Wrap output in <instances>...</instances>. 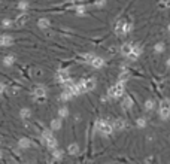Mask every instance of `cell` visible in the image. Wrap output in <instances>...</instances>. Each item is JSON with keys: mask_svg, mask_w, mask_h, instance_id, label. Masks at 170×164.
<instances>
[{"mask_svg": "<svg viewBox=\"0 0 170 164\" xmlns=\"http://www.w3.org/2000/svg\"><path fill=\"white\" fill-rule=\"evenodd\" d=\"M124 92H126V82L118 81L115 85H112L108 90V96L110 99H121V97L124 96Z\"/></svg>", "mask_w": 170, "mask_h": 164, "instance_id": "6da1fadb", "label": "cell"}, {"mask_svg": "<svg viewBox=\"0 0 170 164\" xmlns=\"http://www.w3.org/2000/svg\"><path fill=\"white\" fill-rule=\"evenodd\" d=\"M133 30V24L126 19H119L115 26V34L116 36H124V34H128L130 32Z\"/></svg>", "mask_w": 170, "mask_h": 164, "instance_id": "7a4b0ae2", "label": "cell"}, {"mask_svg": "<svg viewBox=\"0 0 170 164\" xmlns=\"http://www.w3.org/2000/svg\"><path fill=\"white\" fill-rule=\"evenodd\" d=\"M95 127H97V131H99L100 134H103V136H110L113 133L112 124L109 121H106V120H99L95 122Z\"/></svg>", "mask_w": 170, "mask_h": 164, "instance_id": "3957f363", "label": "cell"}, {"mask_svg": "<svg viewBox=\"0 0 170 164\" xmlns=\"http://www.w3.org/2000/svg\"><path fill=\"white\" fill-rule=\"evenodd\" d=\"M158 113L161 116V120H167L169 116H170V106H169V100H163L160 107H158Z\"/></svg>", "mask_w": 170, "mask_h": 164, "instance_id": "277c9868", "label": "cell"}, {"mask_svg": "<svg viewBox=\"0 0 170 164\" xmlns=\"http://www.w3.org/2000/svg\"><path fill=\"white\" fill-rule=\"evenodd\" d=\"M88 64H90L91 67H94V69H102V67L105 66V58H103V57H99V55H94V57L88 61Z\"/></svg>", "mask_w": 170, "mask_h": 164, "instance_id": "5b68a950", "label": "cell"}, {"mask_svg": "<svg viewBox=\"0 0 170 164\" xmlns=\"http://www.w3.org/2000/svg\"><path fill=\"white\" fill-rule=\"evenodd\" d=\"M33 96H34V99H37V100H43V99L46 97V88L42 87V85H37V87L33 90Z\"/></svg>", "mask_w": 170, "mask_h": 164, "instance_id": "8992f818", "label": "cell"}, {"mask_svg": "<svg viewBox=\"0 0 170 164\" xmlns=\"http://www.w3.org/2000/svg\"><path fill=\"white\" fill-rule=\"evenodd\" d=\"M140 54H142V48L137 45V43H133V48H131V51L128 52V58L130 60H137L139 57H140Z\"/></svg>", "mask_w": 170, "mask_h": 164, "instance_id": "52a82bcc", "label": "cell"}, {"mask_svg": "<svg viewBox=\"0 0 170 164\" xmlns=\"http://www.w3.org/2000/svg\"><path fill=\"white\" fill-rule=\"evenodd\" d=\"M57 81H58L60 84H67V82L70 81V75H69L67 70H64V69L58 70V73H57Z\"/></svg>", "mask_w": 170, "mask_h": 164, "instance_id": "ba28073f", "label": "cell"}, {"mask_svg": "<svg viewBox=\"0 0 170 164\" xmlns=\"http://www.w3.org/2000/svg\"><path fill=\"white\" fill-rule=\"evenodd\" d=\"M81 82H82V87H84V90H85V92H87V91H93V90L95 88V79H94V78H88V79H82Z\"/></svg>", "mask_w": 170, "mask_h": 164, "instance_id": "9c48e42d", "label": "cell"}, {"mask_svg": "<svg viewBox=\"0 0 170 164\" xmlns=\"http://www.w3.org/2000/svg\"><path fill=\"white\" fill-rule=\"evenodd\" d=\"M112 127H113V130L121 131V130H124V128L127 127V122H126V120H123V118H116V120L112 122Z\"/></svg>", "mask_w": 170, "mask_h": 164, "instance_id": "30bf717a", "label": "cell"}, {"mask_svg": "<svg viewBox=\"0 0 170 164\" xmlns=\"http://www.w3.org/2000/svg\"><path fill=\"white\" fill-rule=\"evenodd\" d=\"M14 42V37L9 34H0V46H11Z\"/></svg>", "mask_w": 170, "mask_h": 164, "instance_id": "8fae6325", "label": "cell"}, {"mask_svg": "<svg viewBox=\"0 0 170 164\" xmlns=\"http://www.w3.org/2000/svg\"><path fill=\"white\" fill-rule=\"evenodd\" d=\"M121 106H123V109H130L133 106V100L130 96H123V103H121Z\"/></svg>", "mask_w": 170, "mask_h": 164, "instance_id": "7c38bea8", "label": "cell"}, {"mask_svg": "<svg viewBox=\"0 0 170 164\" xmlns=\"http://www.w3.org/2000/svg\"><path fill=\"white\" fill-rule=\"evenodd\" d=\"M67 152H69L70 155H78V154H79V145H78V143H70V145L67 146Z\"/></svg>", "mask_w": 170, "mask_h": 164, "instance_id": "4fadbf2b", "label": "cell"}, {"mask_svg": "<svg viewBox=\"0 0 170 164\" xmlns=\"http://www.w3.org/2000/svg\"><path fill=\"white\" fill-rule=\"evenodd\" d=\"M45 143H46L48 149H55V148H57V139H55L54 136H51L49 139L45 140Z\"/></svg>", "mask_w": 170, "mask_h": 164, "instance_id": "5bb4252c", "label": "cell"}, {"mask_svg": "<svg viewBox=\"0 0 170 164\" xmlns=\"http://www.w3.org/2000/svg\"><path fill=\"white\" fill-rule=\"evenodd\" d=\"M131 48H133V43L131 42H127V43H124L123 46H121V54H123V55H128V52L131 51Z\"/></svg>", "mask_w": 170, "mask_h": 164, "instance_id": "9a60e30c", "label": "cell"}, {"mask_svg": "<svg viewBox=\"0 0 170 164\" xmlns=\"http://www.w3.org/2000/svg\"><path fill=\"white\" fill-rule=\"evenodd\" d=\"M18 145H19V148H22V149H27V148H30V140L27 139V137H21L19 140H18Z\"/></svg>", "mask_w": 170, "mask_h": 164, "instance_id": "2e32d148", "label": "cell"}, {"mask_svg": "<svg viewBox=\"0 0 170 164\" xmlns=\"http://www.w3.org/2000/svg\"><path fill=\"white\" fill-rule=\"evenodd\" d=\"M49 26H51V21L46 19V18H40V19L37 21V27H39V29H48Z\"/></svg>", "mask_w": 170, "mask_h": 164, "instance_id": "e0dca14e", "label": "cell"}, {"mask_svg": "<svg viewBox=\"0 0 170 164\" xmlns=\"http://www.w3.org/2000/svg\"><path fill=\"white\" fill-rule=\"evenodd\" d=\"M19 116L22 120H29L30 116H32V110L29 109V107H22L21 110H19Z\"/></svg>", "mask_w": 170, "mask_h": 164, "instance_id": "ac0fdd59", "label": "cell"}, {"mask_svg": "<svg viewBox=\"0 0 170 164\" xmlns=\"http://www.w3.org/2000/svg\"><path fill=\"white\" fill-rule=\"evenodd\" d=\"M49 128H51V130H60V128H61V118L52 120L51 124H49Z\"/></svg>", "mask_w": 170, "mask_h": 164, "instance_id": "d6986e66", "label": "cell"}, {"mask_svg": "<svg viewBox=\"0 0 170 164\" xmlns=\"http://www.w3.org/2000/svg\"><path fill=\"white\" fill-rule=\"evenodd\" d=\"M14 63H15V55L9 54V55L3 57V64H5V66H12Z\"/></svg>", "mask_w": 170, "mask_h": 164, "instance_id": "ffe728a7", "label": "cell"}, {"mask_svg": "<svg viewBox=\"0 0 170 164\" xmlns=\"http://www.w3.org/2000/svg\"><path fill=\"white\" fill-rule=\"evenodd\" d=\"M128 78H130V72H128L127 69H123V72L119 73V81L126 82V81H128Z\"/></svg>", "mask_w": 170, "mask_h": 164, "instance_id": "44dd1931", "label": "cell"}, {"mask_svg": "<svg viewBox=\"0 0 170 164\" xmlns=\"http://www.w3.org/2000/svg\"><path fill=\"white\" fill-rule=\"evenodd\" d=\"M72 97H73V94H72V92L69 91V90H66L63 94L60 96V100H63V102H66V100H70Z\"/></svg>", "mask_w": 170, "mask_h": 164, "instance_id": "7402d4cb", "label": "cell"}, {"mask_svg": "<svg viewBox=\"0 0 170 164\" xmlns=\"http://www.w3.org/2000/svg\"><path fill=\"white\" fill-rule=\"evenodd\" d=\"M51 136H54L51 128H46V130H43V131H42V140H43V142H45L46 139H49Z\"/></svg>", "mask_w": 170, "mask_h": 164, "instance_id": "603a6c76", "label": "cell"}, {"mask_svg": "<svg viewBox=\"0 0 170 164\" xmlns=\"http://www.w3.org/2000/svg\"><path fill=\"white\" fill-rule=\"evenodd\" d=\"M58 115H60V118H66V116L69 115V109H67L66 106L60 107V110H58Z\"/></svg>", "mask_w": 170, "mask_h": 164, "instance_id": "cb8c5ba5", "label": "cell"}, {"mask_svg": "<svg viewBox=\"0 0 170 164\" xmlns=\"http://www.w3.org/2000/svg\"><path fill=\"white\" fill-rule=\"evenodd\" d=\"M26 19H27V15H19L18 18H16V22H15V24H18V26H22L24 24V22H26Z\"/></svg>", "mask_w": 170, "mask_h": 164, "instance_id": "d4e9b609", "label": "cell"}, {"mask_svg": "<svg viewBox=\"0 0 170 164\" xmlns=\"http://www.w3.org/2000/svg\"><path fill=\"white\" fill-rule=\"evenodd\" d=\"M154 106H155V102H154V100H148L146 103H145V109H146V110H152Z\"/></svg>", "mask_w": 170, "mask_h": 164, "instance_id": "484cf974", "label": "cell"}, {"mask_svg": "<svg viewBox=\"0 0 170 164\" xmlns=\"http://www.w3.org/2000/svg\"><path fill=\"white\" fill-rule=\"evenodd\" d=\"M136 124H137L139 128H143V127H146V120H145V118H139Z\"/></svg>", "mask_w": 170, "mask_h": 164, "instance_id": "4316f807", "label": "cell"}, {"mask_svg": "<svg viewBox=\"0 0 170 164\" xmlns=\"http://www.w3.org/2000/svg\"><path fill=\"white\" fill-rule=\"evenodd\" d=\"M52 151H54L52 155H54L55 160H61V158H63V152H61V151H58V149H52Z\"/></svg>", "mask_w": 170, "mask_h": 164, "instance_id": "83f0119b", "label": "cell"}, {"mask_svg": "<svg viewBox=\"0 0 170 164\" xmlns=\"http://www.w3.org/2000/svg\"><path fill=\"white\" fill-rule=\"evenodd\" d=\"M29 8V3L26 2V0H22V2H19V5H18V9H21V11H26Z\"/></svg>", "mask_w": 170, "mask_h": 164, "instance_id": "f1b7e54d", "label": "cell"}, {"mask_svg": "<svg viewBox=\"0 0 170 164\" xmlns=\"http://www.w3.org/2000/svg\"><path fill=\"white\" fill-rule=\"evenodd\" d=\"M93 57H94V54H93V52H88V54H82V58H84L87 63H88V61H90Z\"/></svg>", "mask_w": 170, "mask_h": 164, "instance_id": "f546056e", "label": "cell"}, {"mask_svg": "<svg viewBox=\"0 0 170 164\" xmlns=\"http://www.w3.org/2000/svg\"><path fill=\"white\" fill-rule=\"evenodd\" d=\"M164 51V45L163 43H157L155 45V52H163Z\"/></svg>", "mask_w": 170, "mask_h": 164, "instance_id": "4dcf8cb0", "label": "cell"}, {"mask_svg": "<svg viewBox=\"0 0 170 164\" xmlns=\"http://www.w3.org/2000/svg\"><path fill=\"white\" fill-rule=\"evenodd\" d=\"M12 24H14L12 19H3V22H2V26H3V27H11Z\"/></svg>", "mask_w": 170, "mask_h": 164, "instance_id": "1f68e13d", "label": "cell"}, {"mask_svg": "<svg viewBox=\"0 0 170 164\" xmlns=\"http://www.w3.org/2000/svg\"><path fill=\"white\" fill-rule=\"evenodd\" d=\"M5 91H6V85H5V84H2V82H0V96H2V94H3Z\"/></svg>", "mask_w": 170, "mask_h": 164, "instance_id": "d6a6232c", "label": "cell"}, {"mask_svg": "<svg viewBox=\"0 0 170 164\" xmlns=\"http://www.w3.org/2000/svg\"><path fill=\"white\" fill-rule=\"evenodd\" d=\"M105 3H106V0H97V2H95V6H105Z\"/></svg>", "mask_w": 170, "mask_h": 164, "instance_id": "836d02e7", "label": "cell"}, {"mask_svg": "<svg viewBox=\"0 0 170 164\" xmlns=\"http://www.w3.org/2000/svg\"><path fill=\"white\" fill-rule=\"evenodd\" d=\"M76 12H78V14H84V12H85V8H84V6H78V8H76Z\"/></svg>", "mask_w": 170, "mask_h": 164, "instance_id": "e575fe53", "label": "cell"}, {"mask_svg": "<svg viewBox=\"0 0 170 164\" xmlns=\"http://www.w3.org/2000/svg\"><path fill=\"white\" fill-rule=\"evenodd\" d=\"M0 158H2V152H0Z\"/></svg>", "mask_w": 170, "mask_h": 164, "instance_id": "d590c367", "label": "cell"}]
</instances>
